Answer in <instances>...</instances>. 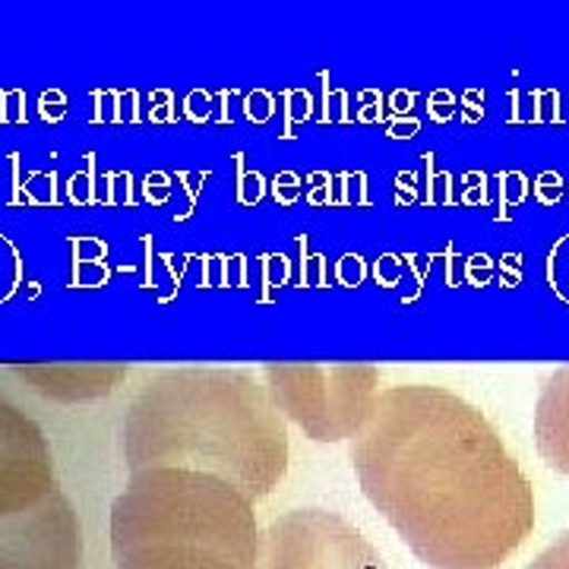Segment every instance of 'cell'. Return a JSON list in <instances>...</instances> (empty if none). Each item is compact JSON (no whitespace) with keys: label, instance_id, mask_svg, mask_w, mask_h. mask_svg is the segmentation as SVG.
Segmentation results:
<instances>
[{"label":"cell","instance_id":"9c48e42d","mask_svg":"<svg viewBox=\"0 0 569 569\" xmlns=\"http://www.w3.org/2000/svg\"><path fill=\"white\" fill-rule=\"evenodd\" d=\"M535 443L550 468L569 478V367L553 370L535 406Z\"/></svg>","mask_w":569,"mask_h":569},{"label":"cell","instance_id":"ba28073f","mask_svg":"<svg viewBox=\"0 0 569 569\" xmlns=\"http://www.w3.org/2000/svg\"><path fill=\"white\" fill-rule=\"evenodd\" d=\"M17 377L29 380L36 392L54 402H86L114 392L127 377L123 367L108 365H63V367H20Z\"/></svg>","mask_w":569,"mask_h":569},{"label":"cell","instance_id":"277c9868","mask_svg":"<svg viewBox=\"0 0 569 569\" xmlns=\"http://www.w3.org/2000/svg\"><path fill=\"white\" fill-rule=\"evenodd\" d=\"M266 389L276 408L310 440H351L380 392V370L365 365H269Z\"/></svg>","mask_w":569,"mask_h":569},{"label":"cell","instance_id":"7a4b0ae2","mask_svg":"<svg viewBox=\"0 0 569 569\" xmlns=\"http://www.w3.org/2000/svg\"><path fill=\"white\" fill-rule=\"evenodd\" d=\"M123 462L209 471L260 500L288 471V427L247 370L168 367L142 380L121 430Z\"/></svg>","mask_w":569,"mask_h":569},{"label":"cell","instance_id":"8992f818","mask_svg":"<svg viewBox=\"0 0 569 569\" xmlns=\"http://www.w3.org/2000/svg\"><path fill=\"white\" fill-rule=\"evenodd\" d=\"M82 526L61 490L0 516V569H80Z\"/></svg>","mask_w":569,"mask_h":569},{"label":"cell","instance_id":"3957f363","mask_svg":"<svg viewBox=\"0 0 569 569\" xmlns=\"http://www.w3.org/2000/svg\"><path fill=\"white\" fill-rule=\"evenodd\" d=\"M253 500L193 468H146L111 507L114 569H253Z\"/></svg>","mask_w":569,"mask_h":569},{"label":"cell","instance_id":"5b68a950","mask_svg":"<svg viewBox=\"0 0 569 569\" xmlns=\"http://www.w3.org/2000/svg\"><path fill=\"white\" fill-rule=\"evenodd\" d=\"M253 569H387L380 550L339 512L291 509L257 541Z\"/></svg>","mask_w":569,"mask_h":569},{"label":"cell","instance_id":"30bf717a","mask_svg":"<svg viewBox=\"0 0 569 569\" xmlns=\"http://www.w3.org/2000/svg\"><path fill=\"white\" fill-rule=\"evenodd\" d=\"M526 569H569V531H563L557 541H550Z\"/></svg>","mask_w":569,"mask_h":569},{"label":"cell","instance_id":"6da1fadb","mask_svg":"<svg viewBox=\"0 0 569 569\" xmlns=\"http://www.w3.org/2000/svg\"><path fill=\"white\" fill-rule=\"evenodd\" d=\"M373 509L430 569H497L535 529V493L481 408L443 387L377 392L351 437Z\"/></svg>","mask_w":569,"mask_h":569},{"label":"cell","instance_id":"52a82bcc","mask_svg":"<svg viewBox=\"0 0 569 569\" xmlns=\"http://www.w3.org/2000/svg\"><path fill=\"white\" fill-rule=\"evenodd\" d=\"M58 490L44 433L0 396V516L41 503Z\"/></svg>","mask_w":569,"mask_h":569}]
</instances>
